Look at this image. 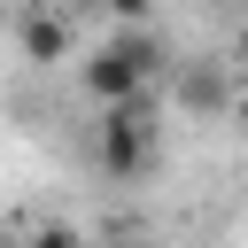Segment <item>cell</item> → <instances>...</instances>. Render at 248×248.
Here are the masks:
<instances>
[{"instance_id":"cell-4","label":"cell","mask_w":248,"mask_h":248,"mask_svg":"<svg viewBox=\"0 0 248 248\" xmlns=\"http://www.w3.org/2000/svg\"><path fill=\"white\" fill-rule=\"evenodd\" d=\"M178 101H186L194 116H209V108H225V78H217L209 62H194V70L178 78Z\"/></svg>"},{"instance_id":"cell-3","label":"cell","mask_w":248,"mask_h":248,"mask_svg":"<svg viewBox=\"0 0 248 248\" xmlns=\"http://www.w3.org/2000/svg\"><path fill=\"white\" fill-rule=\"evenodd\" d=\"M16 39H23V54H31V62H62V54H70V16H62L54 0H39V8L23 16V31H16Z\"/></svg>"},{"instance_id":"cell-1","label":"cell","mask_w":248,"mask_h":248,"mask_svg":"<svg viewBox=\"0 0 248 248\" xmlns=\"http://www.w3.org/2000/svg\"><path fill=\"white\" fill-rule=\"evenodd\" d=\"M155 70H163V46L147 39V23H116V39H101L85 54V93L93 101H140Z\"/></svg>"},{"instance_id":"cell-5","label":"cell","mask_w":248,"mask_h":248,"mask_svg":"<svg viewBox=\"0 0 248 248\" xmlns=\"http://www.w3.org/2000/svg\"><path fill=\"white\" fill-rule=\"evenodd\" d=\"M101 8H108L116 23H147V16H155V0H101Z\"/></svg>"},{"instance_id":"cell-6","label":"cell","mask_w":248,"mask_h":248,"mask_svg":"<svg viewBox=\"0 0 248 248\" xmlns=\"http://www.w3.org/2000/svg\"><path fill=\"white\" fill-rule=\"evenodd\" d=\"M54 8H62V16H78V8H101V0H54Z\"/></svg>"},{"instance_id":"cell-2","label":"cell","mask_w":248,"mask_h":248,"mask_svg":"<svg viewBox=\"0 0 248 248\" xmlns=\"http://www.w3.org/2000/svg\"><path fill=\"white\" fill-rule=\"evenodd\" d=\"M93 163H101V178H116V186H132V178L155 163L147 93H140V101H101V124H93Z\"/></svg>"}]
</instances>
